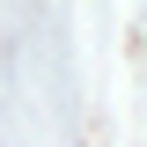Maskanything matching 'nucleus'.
I'll return each instance as SVG.
<instances>
[]
</instances>
